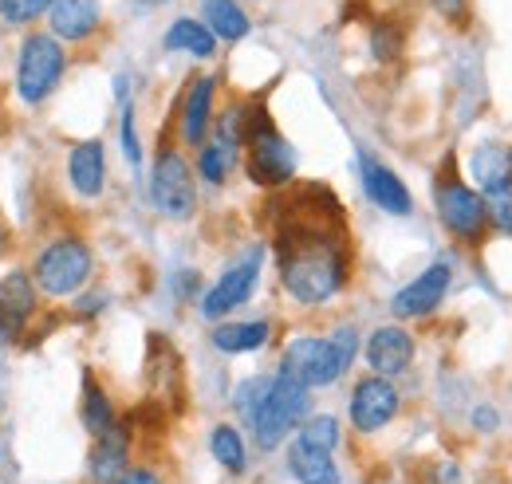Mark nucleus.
I'll return each mask as SVG.
<instances>
[{
    "label": "nucleus",
    "instance_id": "nucleus-1",
    "mask_svg": "<svg viewBox=\"0 0 512 484\" xmlns=\"http://www.w3.org/2000/svg\"><path fill=\"white\" fill-rule=\"evenodd\" d=\"M272 260L280 292L296 307L335 303L355 272V248L343 225V209L327 185H300L292 197H280L272 225Z\"/></svg>",
    "mask_w": 512,
    "mask_h": 484
},
{
    "label": "nucleus",
    "instance_id": "nucleus-2",
    "mask_svg": "<svg viewBox=\"0 0 512 484\" xmlns=\"http://www.w3.org/2000/svg\"><path fill=\"white\" fill-rule=\"evenodd\" d=\"M359 351H363V339H359V327L355 323H335L327 335L300 331V335H292L284 343L276 370L296 374L312 390H327L339 378H347V370L355 366Z\"/></svg>",
    "mask_w": 512,
    "mask_h": 484
},
{
    "label": "nucleus",
    "instance_id": "nucleus-3",
    "mask_svg": "<svg viewBox=\"0 0 512 484\" xmlns=\"http://www.w3.org/2000/svg\"><path fill=\"white\" fill-rule=\"evenodd\" d=\"M434 213L449 233V241L469 248V252H477V248L493 241L485 193L465 182V174L457 170V154H446L442 170L434 174Z\"/></svg>",
    "mask_w": 512,
    "mask_h": 484
},
{
    "label": "nucleus",
    "instance_id": "nucleus-4",
    "mask_svg": "<svg viewBox=\"0 0 512 484\" xmlns=\"http://www.w3.org/2000/svg\"><path fill=\"white\" fill-rule=\"evenodd\" d=\"M312 394L316 390L304 386L296 374H288V370L272 374L268 394H264L260 410L249 422V437H253V445L260 453H276V449H284L296 437V429L312 414Z\"/></svg>",
    "mask_w": 512,
    "mask_h": 484
},
{
    "label": "nucleus",
    "instance_id": "nucleus-5",
    "mask_svg": "<svg viewBox=\"0 0 512 484\" xmlns=\"http://www.w3.org/2000/svg\"><path fill=\"white\" fill-rule=\"evenodd\" d=\"M300 158L296 146L280 134L264 99H249V142H245V174L260 189H288L296 182Z\"/></svg>",
    "mask_w": 512,
    "mask_h": 484
},
{
    "label": "nucleus",
    "instance_id": "nucleus-6",
    "mask_svg": "<svg viewBox=\"0 0 512 484\" xmlns=\"http://www.w3.org/2000/svg\"><path fill=\"white\" fill-rule=\"evenodd\" d=\"M91 276H95V252L83 237H56L32 260V280H36L40 296H48V300L79 296Z\"/></svg>",
    "mask_w": 512,
    "mask_h": 484
},
{
    "label": "nucleus",
    "instance_id": "nucleus-7",
    "mask_svg": "<svg viewBox=\"0 0 512 484\" xmlns=\"http://www.w3.org/2000/svg\"><path fill=\"white\" fill-rule=\"evenodd\" d=\"M150 205L166 221H190L197 213V174L178 142L162 138L150 162Z\"/></svg>",
    "mask_w": 512,
    "mask_h": 484
},
{
    "label": "nucleus",
    "instance_id": "nucleus-8",
    "mask_svg": "<svg viewBox=\"0 0 512 484\" xmlns=\"http://www.w3.org/2000/svg\"><path fill=\"white\" fill-rule=\"evenodd\" d=\"M67 71L64 44L52 32H32L20 44V60H16V99L24 107H40L56 95L60 79Z\"/></svg>",
    "mask_w": 512,
    "mask_h": 484
},
{
    "label": "nucleus",
    "instance_id": "nucleus-9",
    "mask_svg": "<svg viewBox=\"0 0 512 484\" xmlns=\"http://www.w3.org/2000/svg\"><path fill=\"white\" fill-rule=\"evenodd\" d=\"M264 256H268V248H264V244H253L249 252H241V256L205 288V296L197 300V307H201V315H205L209 323L229 319L237 307H245V303L253 300L256 284H260V272H264Z\"/></svg>",
    "mask_w": 512,
    "mask_h": 484
},
{
    "label": "nucleus",
    "instance_id": "nucleus-10",
    "mask_svg": "<svg viewBox=\"0 0 512 484\" xmlns=\"http://www.w3.org/2000/svg\"><path fill=\"white\" fill-rule=\"evenodd\" d=\"M398 414H402V390L394 378H383V374L355 378V386L347 394V425L359 437H375V433L390 429L398 422Z\"/></svg>",
    "mask_w": 512,
    "mask_h": 484
},
{
    "label": "nucleus",
    "instance_id": "nucleus-11",
    "mask_svg": "<svg viewBox=\"0 0 512 484\" xmlns=\"http://www.w3.org/2000/svg\"><path fill=\"white\" fill-rule=\"evenodd\" d=\"M453 260L449 256H438L430 268H422L410 284H402L394 296H390V315L394 323H410V319H430L442 303H446L449 288H453Z\"/></svg>",
    "mask_w": 512,
    "mask_h": 484
},
{
    "label": "nucleus",
    "instance_id": "nucleus-12",
    "mask_svg": "<svg viewBox=\"0 0 512 484\" xmlns=\"http://www.w3.org/2000/svg\"><path fill=\"white\" fill-rule=\"evenodd\" d=\"M418 359V339L410 335V327L402 323H383L375 327L367 339H363V363H367V374H383V378H402Z\"/></svg>",
    "mask_w": 512,
    "mask_h": 484
},
{
    "label": "nucleus",
    "instance_id": "nucleus-13",
    "mask_svg": "<svg viewBox=\"0 0 512 484\" xmlns=\"http://www.w3.org/2000/svg\"><path fill=\"white\" fill-rule=\"evenodd\" d=\"M134 465V425L130 418H119L107 433L91 437L87 453V481L91 484H115Z\"/></svg>",
    "mask_w": 512,
    "mask_h": 484
},
{
    "label": "nucleus",
    "instance_id": "nucleus-14",
    "mask_svg": "<svg viewBox=\"0 0 512 484\" xmlns=\"http://www.w3.org/2000/svg\"><path fill=\"white\" fill-rule=\"evenodd\" d=\"M355 166H359L363 193H367V201H371L375 209H383L386 217H410V213H414V193H410V185L402 182L383 158L359 150Z\"/></svg>",
    "mask_w": 512,
    "mask_h": 484
},
{
    "label": "nucleus",
    "instance_id": "nucleus-15",
    "mask_svg": "<svg viewBox=\"0 0 512 484\" xmlns=\"http://www.w3.org/2000/svg\"><path fill=\"white\" fill-rule=\"evenodd\" d=\"M217 119V75H193L178 99V142L197 150Z\"/></svg>",
    "mask_w": 512,
    "mask_h": 484
},
{
    "label": "nucleus",
    "instance_id": "nucleus-16",
    "mask_svg": "<svg viewBox=\"0 0 512 484\" xmlns=\"http://www.w3.org/2000/svg\"><path fill=\"white\" fill-rule=\"evenodd\" d=\"M40 307V288L32 272L12 268L0 276V339H20V331L32 323Z\"/></svg>",
    "mask_w": 512,
    "mask_h": 484
},
{
    "label": "nucleus",
    "instance_id": "nucleus-17",
    "mask_svg": "<svg viewBox=\"0 0 512 484\" xmlns=\"http://www.w3.org/2000/svg\"><path fill=\"white\" fill-rule=\"evenodd\" d=\"M67 185L83 197L95 201L107 189V150L99 138H83L67 150Z\"/></svg>",
    "mask_w": 512,
    "mask_h": 484
},
{
    "label": "nucleus",
    "instance_id": "nucleus-18",
    "mask_svg": "<svg viewBox=\"0 0 512 484\" xmlns=\"http://www.w3.org/2000/svg\"><path fill=\"white\" fill-rule=\"evenodd\" d=\"M465 170H469V185H477L481 193L489 189H501L512 182V142L505 138H485L469 150L465 158Z\"/></svg>",
    "mask_w": 512,
    "mask_h": 484
},
{
    "label": "nucleus",
    "instance_id": "nucleus-19",
    "mask_svg": "<svg viewBox=\"0 0 512 484\" xmlns=\"http://www.w3.org/2000/svg\"><path fill=\"white\" fill-rule=\"evenodd\" d=\"M52 36L67 44H83L103 28V4L99 0H56L48 12Z\"/></svg>",
    "mask_w": 512,
    "mask_h": 484
},
{
    "label": "nucleus",
    "instance_id": "nucleus-20",
    "mask_svg": "<svg viewBox=\"0 0 512 484\" xmlns=\"http://www.w3.org/2000/svg\"><path fill=\"white\" fill-rule=\"evenodd\" d=\"M284 469H288V477L296 484H343L335 453L316 449V445H304L296 437L284 445Z\"/></svg>",
    "mask_w": 512,
    "mask_h": 484
},
{
    "label": "nucleus",
    "instance_id": "nucleus-21",
    "mask_svg": "<svg viewBox=\"0 0 512 484\" xmlns=\"http://www.w3.org/2000/svg\"><path fill=\"white\" fill-rule=\"evenodd\" d=\"M268 339H272L268 319H221L209 327V343L221 355H253L268 347Z\"/></svg>",
    "mask_w": 512,
    "mask_h": 484
},
{
    "label": "nucleus",
    "instance_id": "nucleus-22",
    "mask_svg": "<svg viewBox=\"0 0 512 484\" xmlns=\"http://www.w3.org/2000/svg\"><path fill=\"white\" fill-rule=\"evenodd\" d=\"M201 24L217 36V44H241L253 32V20L241 0H201Z\"/></svg>",
    "mask_w": 512,
    "mask_h": 484
},
{
    "label": "nucleus",
    "instance_id": "nucleus-23",
    "mask_svg": "<svg viewBox=\"0 0 512 484\" xmlns=\"http://www.w3.org/2000/svg\"><path fill=\"white\" fill-rule=\"evenodd\" d=\"M209 453H213V461H217L229 477H245L249 465H253L249 441H245V433H241L237 422H217L209 429Z\"/></svg>",
    "mask_w": 512,
    "mask_h": 484
},
{
    "label": "nucleus",
    "instance_id": "nucleus-24",
    "mask_svg": "<svg viewBox=\"0 0 512 484\" xmlns=\"http://www.w3.org/2000/svg\"><path fill=\"white\" fill-rule=\"evenodd\" d=\"M79 422L91 437L107 433L111 425L119 422V410L111 402V394L103 390V382L95 378V370H83V394H79Z\"/></svg>",
    "mask_w": 512,
    "mask_h": 484
},
{
    "label": "nucleus",
    "instance_id": "nucleus-25",
    "mask_svg": "<svg viewBox=\"0 0 512 484\" xmlns=\"http://www.w3.org/2000/svg\"><path fill=\"white\" fill-rule=\"evenodd\" d=\"M241 158H245V154H237L233 146H225V142H217V138H205V142L197 146L193 174H197V182L221 189V185H225L233 174H237V170H241Z\"/></svg>",
    "mask_w": 512,
    "mask_h": 484
},
{
    "label": "nucleus",
    "instance_id": "nucleus-26",
    "mask_svg": "<svg viewBox=\"0 0 512 484\" xmlns=\"http://www.w3.org/2000/svg\"><path fill=\"white\" fill-rule=\"evenodd\" d=\"M162 44H166V52H186L193 60H213L217 48H221L217 36H213L197 16H178V20L166 28Z\"/></svg>",
    "mask_w": 512,
    "mask_h": 484
},
{
    "label": "nucleus",
    "instance_id": "nucleus-27",
    "mask_svg": "<svg viewBox=\"0 0 512 484\" xmlns=\"http://www.w3.org/2000/svg\"><path fill=\"white\" fill-rule=\"evenodd\" d=\"M367 52H371V60L375 63L402 60V52H406V28H402L394 16H379V20H371Z\"/></svg>",
    "mask_w": 512,
    "mask_h": 484
},
{
    "label": "nucleus",
    "instance_id": "nucleus-28",
    "mask_svg": "<svg viewBox=\"0 0 512 484\" xmlns=\"http://www.w3.org/2000/svg\"><path fill=\"white\" fill-rule=\"evenodd\" d=\"M296 441L335 453V449L343 445V422H339L335 414H316V410H312V414L304 418V425L296 429Z\"/></svg>",
    "mask_w": 512,
    "mask_h": 484
},
{
    "label": "nucleus",
    "instance_id": "nucleus-29",
    "mask_svg": "<svg viewBox=\"0 0 512 484\" xmlns=\"http://www.w3.org/2000/svg\"><path fill=\"white\" fill-rule=\"evenodd\" d=\"M268 382H272V374H253V378H241L237 382V390H233V414L245 425L253 422V414L260 410V402L268 394Z\"/></svg>",
    "mask_w": 512,
    "mask_h": 484
},
{
    "label": "nucleus",
    "instance_id": "nucleus-30",
    "mask_svg": "<svg viewBox=\"0 0 512 484\" xmlns=\"http://www.w3.org/2000/svg\"><path fill=\"white\" fill-rule=\"evenodd\" d=\"M485 205H489V229H493V237L512 241V182L501 185V189H489L485 193Z\"/></svg>",
    "mask_w": 512,
    "mask_h": 484
},
{
    "label": "nucleus",
    "instance_id": "nucleus-31",
    "mask_svg": "<svg viewBox=\"0 0 512 484\" xmlns=\"http://www.w3.org/2000/svg\"><path fill=\"white\" fill-rule=\"evenodd\" d=\"M56 0H0V20L12 28H24L32 20H40L44 12H52Z\"/></svg>",
    "mask_w": 512,
    "mask_h": 484
},
{
    "label": "nucleus",
    "instance_id": "nucleus-32",
    "mask_svg": "<svg viewBox=\"0 0 512 484\" xmlns=\"http://www.w3.org/2000/svg\"><path fill=\"white\" fill-rule=\"evenodd\" d=\"M119 146H123V158L127 166H142V138H138V115H134V103H123V115H119Z\"/></svg>",
    "mask_w": 512,
    "mask_h": 484
},
{
    "label": "nucleus",
    "instance_id": "nucleus-33",
    "mask_svg": "<svg viewBox=\"0 0 512 484\" xmlns=\"http://www.w3.org/2000/svg\"><path fill=\"white\" fill-rule=\"evenodd\" d=\"M501 425H505V414H501L493 402H477V406L469 410V429H473L477 437H493V433H501Z\"/></svg>",
    "mask_w": 512,
    "mask_h": 484
},
{
    "label": "nucleus",
    "instance_id": "nucleus-34",
    "mask_svg": "<svg viewBox=\"0 0 512 484\" xmlns=\"http://www.w3.org/2000/svg\"><path fill=\"white\" fill-rule=\"evenodd\" d=\"M170 288H174V300L178 303H193L205 296V280H201V272L197 268H182V272H174L170 276Z\"/></svg>",
    "mask_w": 512,
    "mask_h": 484
},
{
    "label": "nucleus",
    "instance_id": "nucleus-35",
    "mask_svg": "<svg viewBox=\"0 0 512 484\" xmlns=\"http://www.w3.org/2000/svg\"><path fill=\"white\" fill-rule=\"evenodd\" d=\"M107 303H111V296L99 292V288H95V292H79L75 303H71V315H75V319H95L99 311H107Z\"/></svg>",
    "mask_w": 512,
    "mask_h": 484
},
{
    "label": "nucleus",
    "instance_id": "nucleus-36",
    "mask_svg": "<svg viewBox=\"0 0 512 484\" xmlns=\"http://www.w3.org/2000/svg\"><path fill=\"white\" fill-rule=\"evenodd\" d=\"M115 484H166V473L154 461H134Z\"/></svg>",
    "mask_w": 512,
    "mask_h": 484
},
{
    "label": "nucleus",
    "instance_id": "nucleus-37",
    "mask_svg": "<svg viewBox=\"0 0 512 484\" xmlns=\"http://www.w3.org/2000/svg\"><path fill=\"white\" fill-rule=\"evenodd\" d=\"M426 484H465V469L457 461H434L426 473Z\"/></svg>",
    "mask_w": 512,
    "mask_h": 484
},
{
    "label": "nucleus",
    "instance_id": "nucleus-38",
    "mask_svg": "<svg viewBox=\"0 0 512 484\" xmlns=\"http://www.w3.org/2000/svg\"><path fill=\"white\" fill-rule=\"evenodd\" d=\"M430 8L438 16H446L449 24H465L469 20V0H430Z\"/></svg>",
    "mask_w": 512,
    "mask_h": 484
},
{
    "label": "nucleus",
    "instance_id": "nucleus-39",
    "mask_svg": "<svg viewBox=\"0 0 512 484\" xmlns=\"http://www.w3.org/2000/svg\"><path fill=\"white\" fill-rule=\"evenodd\" d=\"M166 4H174V0H138L142 12H154V8H166Z\"/></svg>",
    "mask_w": 512,
    "mask_h": 484
},
{
    "label": "nucleus",
    "instance_id": "nucleus-40",
    "mask_svg": "<svg viewBox=\"0 0 512 484\" xmlns=\"http://www.w3.org/2000/svg\"><path fill=\"white\" fill-rule=\"evenodd\" d=\"M0 457H4V445H0Z\"/></svg>",
    "mask_w": 512,
    "mask_h": 484
}]
</instances>
